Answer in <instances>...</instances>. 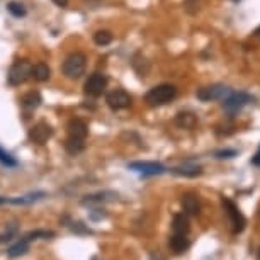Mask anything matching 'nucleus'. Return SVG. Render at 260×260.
I'll return each instance as SVG.
<instances>
[{
	"instance_id": "nucleus-1",
	"label": "nucleus",
	"mask_w": 260,
	"mask_h": 260,
	"mask_svg": "<svg viewBox=\"0 0 260 260\" xmlns=\"http://www.w3.org/2000/svg\"><path fill=\"white\" fill-rule=\"evenodd\" d=\"M177 96V89L170 83H162L156 85V87L150 89L145 96V102L151 107H158V106H165L168 104L170 101H174Z\"/></svg>"
},
{
	"instance_id": "nucleus-2",
	"label": "nucleus",
	"mask_w": 260,
	"mask_h": 260,
	"mask_svg": "<svg viewBox=\"0 0 260 260\" xmlns=\"http://www.w3.org/2000/svg\"><path fill=\"white\" fill-rule=\"evenodd\" d=\"M85 66H87V58L82 53H71L65 58L63 61V75L70 80H77L85 73Z\"/></svg>"
},
{
	"instance_id": "nucleus-3",
	"label": "nucleus",
	"mask_w": 260,
	"mask_h": 260,
	"mask_svg": "<svg viewBox=\"0 0 260 260\" xmlns=\"http://www.w3.org/2000/svg\"><path fill=\"white\" fill-rule=\"evenodd\" d=\"M221 204H223V208H225L228 218H230L231 233L238 235V233H241V231L245 230V225H246V219H245V216H243V213H241L238 206L233 203L231 199H228V197H223V199H221Z\"/></svg>"
},
{
	"instance_id": "nucleus-4",
	"label": "nucleus",
	"mask_w": 260,
	"mask_h": 260,
	"mask_svg": "<svg viewBox=\"0 0 260 260\" xmlns=\"http://www.w3.org/2000/svg\"><path fill=\"white\" fill-rule=\"evenodd\" d=\"M31 73H33V65L26 60H21V61H16V63L11 66L7 80L11 85H21L28 82L31 78Z\"/></svg>"
},
{
	"instance_id": "nucleus-5",
	"label": "nucleus",
	"mask_w": 260,
	"mask_h": 260,
	"mask_svg": "<svg viewBox=\"0 0 260 260\" xmlns=\"http://www.w3.org/2000/svg\"><path fill=\"white\" fill-rule=\"evenodd\" d=\"M231 94V89L226 87V85L221 83H214V85H208V87H203L196 92V96L199 101L203 102H209V101H223Z\"/></svg>"
},
{
	"instance_id": "nucleus-6",
	"label": "nucleus",
	"mask_w": 260,
	"mask_h": 260,
	"mask_svg": "<svg viewBox=\"0 0 260 260\" xmlns=\"http://www.w3.org/2000/svg\"><path fill=\"white\" fill-rule=\"evenodd\" d=\"M106 102L113 111H123V109H128V107L131 106L133 99L126 91H123V89H116V91L109 92L106 96Z\"/></svg>"
},
{
	"instance_id": "nucleus-7",
	"label": "nucleus",
	"mask_w": 260,
	"mask_h": 260,
	"mask_svg": "<svg viewBox=\"0 0 260 260\" xmlns=\"http://www.w3.org/2000/svg\"><path fill=\"white\" fill-rule=\"evenodd\" d=\"M106 87H107V77L104 73H92L91 77L87 78V82H85V87H83V91L87 96H91V97H99V96H102L106 91Z\"/></svg>"
},
{
	"instance_id": "nucleus-8",
	"label": "nucleus",
	"mask_w": 260,
	"mask_h": 260,
	"mask_svg": "<svg viewBox=\"0 0 260 260\" xmlns=\"http://www.w3.org/2000/svg\"><path fill=\"white\" fill-rule=\"evenodd\" d=\"M252 101L253 97L245 92H231L226 99H223V107L228 113H236V111H240L241 107L250 104Z\"/></svg>"
},
{
	"instance_id": "nucleus-9",
	"label": "nucleus",
	"mask_w": 260,
	"mask_h": 260,
	"mask_svg": "<svg viewBox=\"0 0 260 260\" xmlns=\"http://www.w3.org/2000/svg\"><path fill=\"white\" fill-rule=\"evenodd\" d=\"M128 168L129 170H134V172L141 174V176H162L165 172V168L162 163L158 162H131L128 163Z\"/></svg>"
},
{
	"instance_id": "nucleus-10",
	"label": "nucleus",
	"mask_w": 260,
	"mask_h": 260,
	"mask_svg": "<svg viewBox=\"0 0 260 260\" xmlns=\"http://www.w3.org/2000/svg\"><path fill=\"white\" fill-rule=\"evenodd\" d=\"M53 136V128L49 126L48 123H36L33 128L29 129V140L34 143V145H44L49 138Z\"/></svg>"
},
{
	"instance_id": "nucleus-11",
	"label": "nucleus",
	"mask_w": 260,
	"mask_h": 260,
	"mask_svg": "<svg viewBox=\"0 0 260 260\" xmlns=\"http://www.w3.org/2000/svg\"><path fill=\"white\" fill-rule=\"evenodd\" d=\"M182 208L184 213L187 216H199L201 213V203H199V196L194 192H187L182 196Z\"/></svg>"
},
{
	"instance_id": "nucleus-12",
	"label": "nucleus",
	"mask_w": 260,
	"mask_h": 260,
	"mask_svg": "<svg viewBox=\"0 0 260 260\" xmlns=\"http://www.w3.org/2000/svg\"><path fill=\"white\" fill-rule=\"evenodd\" d=\"M66 131H68L70 138H77V140H85L89 134V126L87 123L82 119H71L66 124Z\"/></svg>"
},
{
	"instance_id": "nucleus-13",
	"label": "nucleus",
	"mask_w": 260,
	"mask_h": 260,
	"mask_svg": "<svg viewBox=\"0 0 260 260\" xmlns=\"http://www.w3.org/2000/svg\"><path fill=\"white\" fill-rule=\"evenodd\" d=\"M116 197H118V194H116V192H111V191L96 192V194L85 196L82 199V204L83 206H101L104 203H109V201H114Z\"/></svg>"
},
{
	"instance_id": "nucleus-14",
	"label": "nucleus",
	"mask_w": 260,
	"mask_h": 260,
	"mask_svg": "<svg viewBox=\"0 0 260 260\" xmlns=\"http://www.w3.org/2000/svg\"><path fill=\"white\" fill-rule=\"evenodd\" d=\"M189 231H191V225H189L187 214H184V213L174 214V219H172L174 235H189Z\"/></svg>"
},
{
	"instance_id": "nucleus-15",
	"label": "nucleus",
	"mask_w": 260,
	"mask_h": 260,
	"mask_svg": "<svg viewBox=\"0 0 260 260\" xmlns=\"http://www.w3.org/2000/svg\"><path fill=\"white\" fill-rule=\"evenodd\" d=\"M172 174H176V176H182V177H197V176L203 174V168H201L197 163L186 162V163L179 165V167H176V168H172Z\"/></svg>"
},
{
	"instance_id": "nucleus-16",
	"label": "nucleus",
	"mask_w": 260,
	"mask_h": 260,
	"mask_svg": "<svg viewBox=\"0 0 260 260\" xmlns=\"http://www.w3.org/2000/svg\"><path fill=\"white\" fill-rule=\"evenodd\" d=\"M177 128H182V129H192L197 124V118L194 113H189V111H182L176 116L174 119Z\"/></svg>"
},
{
	"instance_id": "nucleus-17",
	"label": "nucleus",
	"mask_w": 260,
	"mask_h": 260,
	"mask_svg": "<svg viewBox=\"0 0 260 260\" xmlns=\"http://www.w3.org/2000/svg\"><path fill=\"white\" fill-rule=\"evenodd\" d=\"M170 248H172L174 253H184L187 248L191 246V240L187 238V235H174L170 236V241H168Z\"/></svg>"
},
{
	"instance_id": "nucleus-18",
	"label": "nucleus",
	"mask_w": 260,
	"mask_h": 260,
	"mask_svg": "<svg viewBox=\"0 0 260 260\" xmlns=\"http://www.w3.org/2000/svg\"><path fill=\"white\" fill-rule=\"evenodd\" d=\"M29 246H31V243L28 240L21 238L16 245H12L11 248L7 250V257L9 258H19V257H22V255H26L29 252Z\"/></svg>"
},
{
	"instance_id": "nucleus-19",
	"label": "nucleus",
	"mask_w": 260,
	"mask_h": 260,
	"mask_svg": "<svg viewBox=\"0 0 260 260\" xmlns=\"http://www.w3.org/2000/svg\"><path fill=\"white\" fill-rule=\"evenodd\" d=\"M21 102H22V107H24V109L34 111V109H38V107L41 106L43 97H41V94H39V92H29V94H26V96L22 97Z\"/></svg>"
},
{
	"instance_id": "nucleus-20",
	"label": "nucleus",
	"mask_w": 260,
	"mask_h": 260,
	"mask_svg": "<svg viewBox=\"0 0 260 260\" xmlns=\"http://www.w3.org/2000/svg\"><path fill=\"white\" fill-rule=\"evenodd\" d=\"M31 77L38 80V82H46V80H49V77H51V70H49V66L46 63H36L33 66Z\"/></svg>"
},
{
	"instance_id": "nucleus-21",
	"label": "nucleus",
	"mask_w": 260,
	"mask_h": 260,
	"mask_svg": "<svg viewBox=\"0 0 260 260\" xmlns=\"http://www.w3.org/2000/svg\"><path fill=\"white\" fill-rule=\"evenodd\" d=\"M65 150L70 155H78L85 150V140H77V138H70L65 141Z\"/></svg>"
},
{
	"instance_id": "nucleus-22",
	"label": "nucleus",
	"mask_w": 260,
	"mask_h": 260,
	"mask_svg": "<svg viewBox=\"0 0 260 260\" xmlns=\"http://www.w3.org/2000/svg\"><path fill=\"white\" fill-rule=\"evenodd\" d=\"M53 236H55V231H51V230H34V231H29L28 235H24L22 238L28 240L31 243V241H34V240H49V238H53Z\"/></svg>"
},
{
	"instance_id": "nucleus-23",
	"label": "nucleus",
	"mask_w": 260,
	"mask_h": 260,
	"mask_svg": "<svg viewBox=\"0 0 260 260\" xmlns=\"http://www.w3.org/2000/svg\"><path fill=\"white\" fill-rule=\"evenodd\" d=\"M0 163H2L4 167H7V168H14V167L19 165V162H17L14 156L9 153V151L4 150L2 146H0Z\"/></svg>"
},
{
	"instance_id": "nucleus-24",
	"label": "nucleus",
	"mask_w": 260,
	"mask_h": 260,
	"mask_svg": "<svg viewBox=\"0 0 260 260\" xmlns=\"http://www.w3.org/2000/svg\"><path fill=\"white\" fill-rule=\"evenodd\" d=\"M111 41H113V34H111L109 31H97V33L94 34V43H96L97 46H107Z\"/></svg>"
},
{
	"instance_id": "nucleus-25",
	"label": "nucleus",
	"mask_w": 260,
	"mask_h": 260,
	"mask_svg": "<svg viewBox=\"0 0 260 260\" xmlns=\"http://www.w3.org/2000/svg\"><path fill=\"white\" fill-rule=\"evenodd\" d=\"M7 11L11 12V14L14 16V17H24L26 14H28V11H26V7L22 6L21 2H9Z\"/></svg>"
},
{
	"instance_id": "nucleus-26",
	"label": "nucleus",
	"mask_w": 260,
	"mask_h": 260,
	"mask_svg": "<svg viewBox=\"0 0 260 260\" xmlns=\"http://www.w3.org/2000/svg\"><path fill=\"white\" fill-rule=\"evenodd\" d=\"M16 235H17V225H9L6 231L0 233V245L12 241V238H16Z\"/></svg>"
},
{
	"instance_id": "nucleus-27",
	"label": "nucleus",
	"mask_w": 260,
	"mask_h": 260,
	"mask_svg": "<svg viewBox=\"0 0 260 260\" xmlns=\"http://www.w3.org/2000/svg\"><path fill=\"white\" fill-rule=\"evenodd\" d=\"M66 226H70V230L73 231V233H77V235H92V230L91 228H87L83 225V223H70V225H66Z\"/></svg>"
},
{
	"instance_id": "nucleus-28",
	"label": "nucleus",
	"mask_w": 260,
	"mask_h": 260,
	"mask_svg": "<svg viewBox=\"0 0 260 260\" xmlns=\"http://www.w3.org/2000/svg\"><path fill=\"white\" fill-rule=\"evenodd\" d=\"M236 155H238V151H236V150H219V151H216V153H214V156H216V158H219V160L233 158V156H236Z\"/></svg>"
},
{
	"instance_id": "nucleus-29",
	"label": "nucleus",
	"mask_w": 260,
	"mask_h": 260,
	"mask_svg": "<svg viewBox=\"0 0 260 260\" xmlns=\"http://www.w3.org/2000/svg\"><path fill=\"white\" fill-rule=\"evenodd\" d=\"M102 211H104V209H94V211H91V219L97 221V219L106 218V213H102Z\"/></svg>"
},
{
	"instance_id": "nucleus-30",
	"label": "nucleus",
	"mask_w": 260,
	"mask_h": 260,
	"mask_svg": "<svg viewBox=\"0 0 260 260\" xmlns=\"http://www.w3.org/2000/svg\"><path fill=\"white\" fill-rule=\"evenodd\" d=\"M252 165H255V167H260V146H258L257 153L253 155V158H252Z\"/></svg>"
},
{
	"instance_id": "nucleus-31",
	"label": "nucleus",
	"mask_w": 260,
	"mask_h": 260,
	"mask_svg": "<svg viewBox=\"0 0 260 260\" xmlns=\"http://www.w3.org/2000/svg\"><path fill=\"white\" fill-rule=\"evenodd\" d=\"M53 2H55L58 7H66V6H68V0H53Z\"/></svg>"
},
{
	"instance_id": "nucleus-32",
	"label": "nucleus",
	"mask_w": 260,
	"mask_h": 260,
	"mask_svg": "<svg viewBox=\"0 0 260 260\" xmlns=\"http://www.w3.org/2000/svg\"><path fill=\"white\" fill-rule=\"evenodd\" d=\"M150 260H165V258H163L160 253H153V255H151V258H150Z\"/></svg>"
},
{
	"instance_id": "nucleus-33",
	"label": "nucleus",
	"mask_w": 260,
	"mask_h": 260,
	"mask_svg": "<svg viewBox=\"0 0 260 260\" xmlns=\"http://www.w3.org/2000/svg\"><path fill=\"white\" fill-rule=\"evenodd\" d=\"M253 36H255V38H258V39H260V26H258V28H257V29H255V33H253Z\"/></svg>"
},
{
	"instance_id": "nucleus-34",
	"label": "nucleus",
	"mask_w": 260,
	"mask_h": 260,
	"mask_svg": "<svg viewBox=\"0 0 260 260\" xmlns=\"http://www.w3.org/2000/svg\"><path fill=\"white\" fill-rule=\"evenodd\" d=\"M257 260H260V246H258V250H257Z\"/></svg>"
},
{
	"instance_id": "nucleus-35",
	"label": "nucleus",
	"mask_w": 260,
	"mask_h": 260,
	"mask_svg": "<svg viewBox=\"0 0 260 260\" xmlns=\"http://www.w3.org/2000/svg\"><path fill=\"white\" fill-rule=\"evenodd\" d=\"M233 2H240V0H233Z\"/></svg>"
}]
</instances>
